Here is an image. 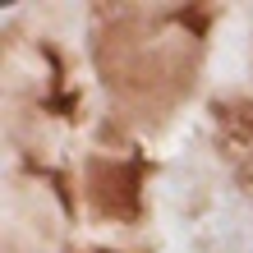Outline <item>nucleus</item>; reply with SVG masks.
<instances>
[]
</instances>
